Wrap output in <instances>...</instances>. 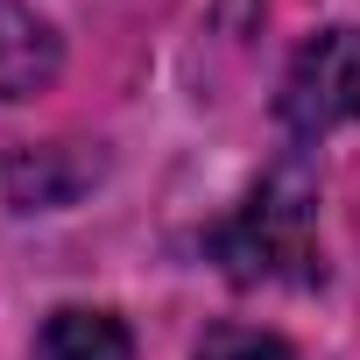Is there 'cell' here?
Returning a JSON list of instances; mask_svg holds the SVG:
<instances>
[{"label": "cell", "mask_w": 360, "mask_h": 360, "mask_svg": "<svg viewBox=\"0 0 360 360\" xmlns=\"http://www.w3.org/2000/svg\"><path fill=\"white\" fill-rule=\"evenodd\" d=\"M219 269L240 290H304L318 283V184L290 162L248 191V205L212 233Z\"/></svg>", "instance_id": "6da1fadb"}, {"label": "cell", "mask_w": 360, "mask_h": 360, "mask_svg": "<svg viewBox=\"0 0 360 360\" xmlns=\"http://www.w3.org/2000/svg\"><path fill=\"white\" fill-rule=\"evenodd\" d=\"M276 113L290 134H332L346 120H360V29H318L290 71H283V92H276Z\"/></svg>", "instance_id": "7a4b0ae2"}, {"label": "cell", "mask_w": 360, "mask_h": 360, "mask_svg": "<svg viewBox=\"0 0 360 360\" xmlns=\"http://www.w3.org/2000/svg\"><path fill=\"white\" fill-rule=\"evenodd\" d=\"M99 176V155H78L71 141H50V148H15L0 162V198L15 212H57L71 205L85 184Z\"/></svg>", "instance_id": "3957f363"}, {"label": "cell", "mask_w": 360, "mask_h": 360, "mask_svg": "<svg viewBox=\"0 0 360 360\" xmlns=\"http://www.w3.org/2000/svg\"><path fill=\"white\" fill-rule=\"evenodd\" d=\"M64 71L57 29L29 8V0H0V99H36Z\"/></svg>", "instance_id": "277c9868"}, {"label": "cell", "mask_w": 360, "mask_h": 360, "mask_svg": "<svg viewBox=\"0 0 360 360\" xmlns=\"http://www.w3.org/2000/svg\"><path fill=\"white\" fill-rule=\"evenodd\" d=\"M36 360H134V339L113 311H85V304H64L43 318L36 332Z\"/></svg>", "instance_id": "5b68a950"}, {"label": "cell", "mask_w": 360, "mask_h": 360, "mask_svg": "<svg viewBox=\"0 0 360 360\" xmlns=\"http://www.w3.org/2000/svg\"><path fill=\"white\" fill-rule=\"evenodd\" d=\"M198 360H297L283 339H269V332H240V325H226V332H212L205 346H198Z\"/></svg>", "instance_id": "8992f818"}]
</instances>
